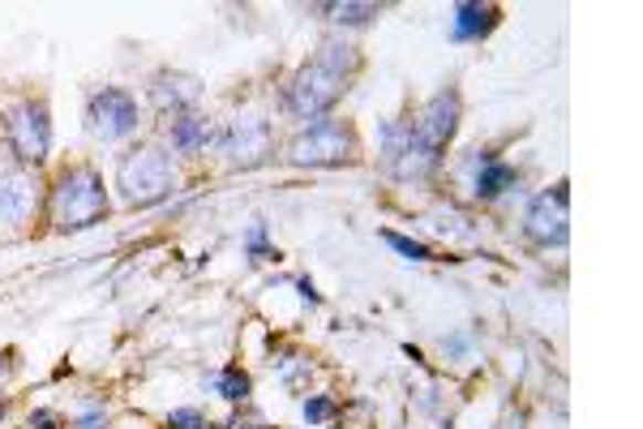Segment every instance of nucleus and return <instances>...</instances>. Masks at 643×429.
<instances>
[{
  "label": "nucleus",
  "instance_id": "nucleus-1",
  "mask_svg": "<svg viewBox=\"0 0 643 429\" xmlns=\"http://www.w3.org/2000/svg\"><path fill=\"white\" fill-rule=\"evenodd\" d=\"M48 214L56 223V232H82L95 228L107 214V185L95 168H70L61 172L48 198Z\"/></svg>",
  "mask_w": 643,
  "mask_h": 429
},
{
  "label": "nucleus",
  "instance_id": "nucleus-2",
  "mask_svg": "<svg viewBox=\"0 0 643 429\" xmlns=\"http://www.w3.org/2000/svg\"><path fill=\"white\" fill-rule=\"evenodd\" d=\"M348 91V77L339 70H330V65H322L318 56L309 61V65H301V70L292 73V82L284 86V107L296 116V121H322L330 107L339 104V95Z\"/></svg>",
  "mask_w": 643,
  "mask_h": 429
},
{
  "label": "nucleus",
  "instance_id": "nucleus-3",
  "mask_svg": "<svg viewBox=\"0 0 643 429\" xmlns=\"http://www.w3.org/2000/svg\"><path fill=\"white\" fill-rule=\"evenodd\" d=\"M116 189L129 207H150L159 198L172 193V159L168 150L159 146H143V150H129L116 168Z\"/></svg>",
  "mask_w": 643,
  "mask_h": 429
},
{
  "label": "nucleus",
  "instance_id": "nucleus-4",
  "mask_svg": "<svg viewBox=\"0 0 643 429\" xmlns=\"http://www.w3.org/2000/svg\"><path fill=\"white\" fill-rule=\"evenodd\" d=\"M352 129L348 125H339V121H330V116H322V121H309L292 146H287V159L292 164H301V168H339V164H352Z\"/></svg>",
  "mask_w": 643,
  "mask_h": 429
},
{
  "label": "nucleus",
  "instance_id": "nucleus-5",
  "mask_svg": "<svg viewBox=\"0 0 643 429\" xmlns=\"http://www.w3.org/2000/svg\"><path fill=\"white\" fill-rule=\"evenodd\" d=\"M4 143L18 155L22 168H31V164L39 168L48 159V150H52V116H48V104L43 100H27V104L13 107L4 116Z\"/></svg>",
  "mask_w": 643,
  "mask_h": 429
},
{
  "label": "nucleus",
  "instance_id": "nucleus-6",
  "mask_svg": "<svg viewBox=\"0 0 643 429\" xmlns=\"http://www.w3.org/2000/svg\"><path fill=\"white\" fill-rule=\"evenodd\" d=\"M86 125H91L95 138L120 143L129 134H138V100L120 86H104L86 100Z\"/></svg>",
  "mask_w": 643,
  "mask_h": 429
},
{
  "label": "nucleus",
  "instance_id": "nucleus-7",
  "mask_svg": "<svg viewBox=\"0 0 643 429\" xmlns=\"http://www.w3.org/2000/svg\"><path fill=\"white\" fill-rule=\"evenodd\" d=\"M524 228H528V237H533L536 245H567V237H571V193H567V185H554V189H545V193H536L533 202H528V214H524Z\"/></svg>",
  "mask_w": 643,
  "mask_h": 429
},
{
  "label": "nucleus",
  "instance_id": "nucleus-8",
  "mask_svg": "<svg viewBox=\"0 0 643 429\" xmlns=\"http://www.w3.org/2000/svg\"><path fill=\"white\" fill-rule=\"evenodd\" d=\"M219 150L228 155V164L232 168H257V164H266L271 155H275V134H271V121L266 116H236L232 125H228V134L219 138Z\"/></svg>",
  "mask_w": 643,
  "mask_h": 429
},
{
  "label": "nucleus",
  "instance_id": "nucleus-9",
  "mask_svg": "<svg viewBox=\"0 0 643 429\" xmlns=\"http://www.w3.org/2000/svg\"><path fill=\"white\" fill-rule=\"evenodd\" d=\"M455 129H460V95H455V91H438V95L421 107V116L412 121V134H417L425 146H433L438 155H442L446 143L455 138Z\"/></svg>",
  "mask_w": 643,
  "mask_h": 429
},
{
  "label": "nucleus",
  "instance_id": "nucleus-10",
  "mask_svg": "<svg viewBox=\"0 0 643 429\" xmlns=\"http://www.w3.org/2000/svg\"><path fill=\"white\" fill-rule=\"evenodd\" d=\"M39 211V185L27 168L0 172V219L9 228H27Z\"/></svg>",
  "mask_w": 643,
  "mask_h": 429
},
{
  "label": "nucleus",
  "instance_id": "nucleus-11",
  "mask_svg": "<svg viewBox=\"0 0 643 429\" xmlns=\"http://www.w3.org/2000/svg\"><path fill=\"white\" fill-rule=\"evenodd\" d=\"M498 18H502L498 4H476V0H464V4H455L451 35L460 39V43H476V39H485L494 27H498Z\"/></svg>",
  "mask_w": 643,
  "mask_h": 429
},
{
  "label": "nucleus",
  "instance_id": "nucleus-12",
  "mask_svg": "<svg viewBox=\"0 0 643 429\" xmlns=\"http://www.w3.org/2000/svg\"><path fill=\"white\" fill-rule=\"evenodd\" d=\"M515 168L510 164H502L494 150H481L476 155V180H472V193L481 198V202H494V198H502L510 185H515Z\"/></svg>",
  "mask_w": 643,
  "mask_h": 429
},
{
  "label": "nucleus",
  "instance_id": "nucleus-13",
  "mask_svg": "<svg viewBox=\"0 0 643 429\" xmlns=\"http://www.w3.org/2000/svg\"><path fill=\"white\" fill-rule=\"evenodd\" d=\"M168 138H172L177 155H198V150H207V143H211V121L198 116V112H180V116H172Z\"/></svg>",
  "mask_w": 643,
  "mask_h": 429
},
{
  "label": "nucleus",
  "instance_id": "nucleus-14",
  "mask_svg": "<svg viewBox=\"0 0 643 429\" xmlns=\"http://www.w3.org/2000/svg\"><path fill=\"white\" fill-rule=\"evenodd\" d=\"M150 100H155V107L180 116V112H193V104H198V86H193L189 77H155Z\"/></svg>",
  "mask_w": 643,
  "mask_h": 429
},
{
  "label": "nucleus",
  "instance_id": "nucleus-15",
  "mask_svg": "<svg viewBox=\"0 0 643 429\" xmlns=\"http://www.w3.org/2000/svg\"><path fill=\"white\" fill-rule=\"evenodd\" d=\"M318 13H335L339 27H365L369 18H378V4H318Z\"/></svg>",
  "mask_w": 643,
  "mask_h": 429
},
{
  "label": "nucleus",
  "instance_id": "nucleus-16",
  "mask_svg": "<svg viewBox=\"0 0 643 429\" xmlns=\"http://www.w3.org/2000/svg\"><path fill=\"white\" fill-rule=\"evenodd\" d=\"M219 395H223L228 404H245V399H250V378H245L241 369H223V374H219Z\"/></svg>",
  "mask_w": 643,
  "mask_h": 429
},
{
  "label": "nucleus",
  "instance_id": "nucleus-17",
  "mask_svg": "<svg viewBox=\"0 0 643 429\" xmlns=\"http://www.w3.org/2000/svg\"><path fill=\"white\" fill-rule=\"evenodd\" d=\"M382 241H387L394 253H403L408 262H429V258H433V253H429V245L412 241V237H399V232H382Z\"/></svg>",
  "mask_w": 643,
  "mask_h": 429
},
{
  "label": "nucleus",
  "instance_id": "nucleus-18",
  "mask_svg": "<svg viewBox=\"0 0 643 429\" xmlns=\"http://www.w3.org/2000/svg\"><path fill=\"white\" fill-rule=\"evenodd\" d=\"M330 417H335V399H326V395L305 399V421H309V426H322V421H330Z\"/></svg>",
  "mask_w": 643,
  "mask_h": 429
},
{
  "label": "nucleus",
  "instance_id": "nucleus-19",
  "mask_svg": "<svg viewBox=\"0 0 643 429\" xmlns=\"http://www.w3.org/2000/svg\"><path fill=\"white\" fill-rule=\"evenodd\" d=\"M245 245H250V258L253 262H266V258H280V253L271 250V245H266V228H262V223H253L250 228V237H245Z\"/></svg>",
  "mask_w": 643,
  "mask_h": 429
},
{
  "label": "nucleus",
  "instance_id": "nucleus-20",
  "mask_svg": "<svg viewBox=\"0 0 643 429\" xmlns=\"http://www.w3.org/2000/svg\"><path fill=\"white\" fill-rule=\"evenodd\" d=\"M168 426L172 429H207V421H202V412H198V408H177V412L168 417Z\"/></svg>",
  "mask_w": 643,
  "mask_h": 429
},
{
  "label": "nucleus",
  "instance_id": "nucleus-21",
  "mask_svg": "<svg viewBox=\"0 0 643 429\" xmlns=\"http://www.w3.org/2000/svg\"><path fill=\"white\" fill-rule=\"evenodd\" d=\"M77 429H104V412H86V417H77Z\"/></svg>",
  "mask_w": 643,
  "mask_h": 429
},
{
  "label": "nucleus",
  "instance_id": "nucleus-22",
  "mask_svg": "<svg viewBox=\"0 0 643 429\" xmlns=\"http://www.w3.org/2000/svg\"><path fill=\"white\" fill-rule=\"evenodd\" d=\"M296 287H301V296H305L309 305H318V301H322L318 292H314V284H309V280H301V284H296Z\"/></svg>",
  "mask_w": 643,
  "mask_h": 429
},
{
  "label": "nucleus",
  "instance_id": "nucleus-23",
  "mask_svg": "<svg viewBox=\"0 0 643 429\" xmlns=\"http://www.w3.org/2000/svg\"><path fill=\"white\" fill-rule=\"evenodd\" d=\"M0 374H4V357H0Z\"/></svg>",
  "mask_w": 643,
  "mask_h": 429
},
{
  "label": "nucleus",
  "instance_id": "nucleus-24",
  "mask_svg": "<svg viewBox=\"0 0 643 429\" xmlns=\"http://www.w3.org/2000/svg\"><path fill=\"white\" fill-rule=\"evenodd\" d=\"M250 429H262V426H250Z\"/></svg>",
  "mask_w": 643,
  "mask_h": 429
}]
</instances>
